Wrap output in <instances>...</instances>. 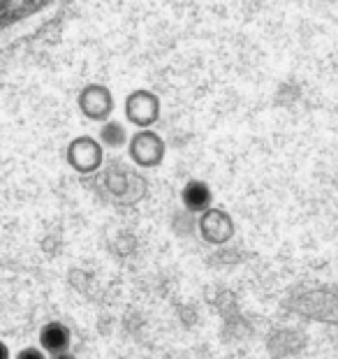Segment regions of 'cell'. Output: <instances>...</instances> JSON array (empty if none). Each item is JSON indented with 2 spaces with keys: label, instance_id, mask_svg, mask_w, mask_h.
Instances as JSON below:
<instances>
[{
  "label": "cell",
  "instance_id": "6da1fadb",
  "mask_svg": "<svg viewBox=\"0 0 338 359\" xmlns=\"http://www.w3.org/2000/svg\"><path fill=\"white\" fill-rule=\"evenodd\" d=\"M128 154L135 165L153 170V167H160V163L165 160V142L153 130H140L137 135L130 137Z\"/></svg>",
  "mask_w": 338,
  "mask_h": 359
},
{
  "label": "cell",
  "instance_id": "7a4b0ae2",
  "mask_svg": "<svg viewBox=\"0 0 338 359\" xmlns=\"http://www.w3.org/2000/svg\"><path fill=\"white\" fill-rule=\"evenodd\" d=\"M76 104H79V109L86 118L97 121V123H107L114 111V95L102 83H88L79 93Z\"/></svg>",
  "mask_w": 338,
  "mask_h": 359
},
{
  "label": "cell",
  "instance_id": "3957f363",
  "mask_svg": "<svg viewBox=\"0 0 338 359\" xmlns=\"http://www.w3.org/2000/svg\"><path fill=\"white\" fill-rule=\"evenodd\" d=\"M67 165L79 174H90L102 165V144L93 137H76L67 147Z\"/></svg>",
  "mask_w": 338,
  "mask_h": 359
},
{
  "label": "cell",
  "instance_id": "277c9868",
  "mask_svg": "<svg viewBox=\"0 0 338 359\" xmlns=\"http://www.w3.org/2000/svg\"><path fill=\"white\" fill-rule=\"evenodd\" d=\"M126 116L133 126L149 130L160 118V100L151 90H135L126 97Z\"/></svg>",
  "mask_w": 338,
  "mask_h": 359
},
{
  "label": "cell",
  "instance_id": "5b68a950",
  "mask_svg": "<svg viewBox=\"0 0 338 359\" xmlns=\"http://www.w3.org/2000/svg\"><path fill=\"white\" fill-rule=\"evenodd\" d=\"M199 232L209 243H225L234 236V223L227 211L209 209L199 216Z\"/></svg>",
  "mask_w": 338,
  "mask_h": 359
},
{
  "label": "cell",
  "instance_id": "8992f818",
  "mask_svg": "<svg viewBox=\"0 0 338 359\" xmlns=\"http://www.w3.org/2000/svg\"><path fill=\"white\" fill-rule=\"evenodd\" d=\"M40 348L47 353L49 357H56V355H63V353H70L72 348V332L70 327L60 320H51V323L42 325L40 330Z\"/></svg>",
  "mask_w": 338,
  "mask_h": 359
},
{
  "label": "cell",
  "instance_id": "52a82bcc",
  "mask_svg": "<svg viewBox=\"0 0 338 359\" xmlns=\"http://www.w3.org/2000/svg\"><path fill=\"white\" fill-rule=\"evenodd\" d=\"M181 204L186 206L190 213H206L213 206V190L202 179H190L181 190Z\"/></svg>",
  "mask_w": 338,
  "mask_h": 359
},
{
  "label": "cell",
  "instance_id": "ba28073f",
  "mask_svg": "<svg viewBox=\"0 0 338 359\" xmlns=\"http://www.w3.org/2000/svg\"><path fill=\"white\" fill-rule=\"evenodd\" d=\"M97 140H100V144H102V149L119 151V149H123V147H128L130 135H128V128L123 126L121 121L109 118V121H107V123L100 126Z\"/></svg>",
  "mask_w": 338,
  "mask_h": 359
},
{
  "label": "cell",
  "instance_id": "9c48e42d",
  "mask_svg": "<svg viewBox=\"0 0 338 359\" xmlns=\"http://www.w3.org/2000/svg\"><path fill=\"white\" fill-rule=\"evenodd\" d=\"M14 359H49V355L44 353L42 348L28 346V348H24V350H19V353L14 355Z\"/></svg>",
  "mask_w": 338,
  "mask_h": 359
},
{
  "label": "cell",
  "instance_id": "30bf717a",
  "mask_svg": "<svg viewBox=\"0 0 338 359\" xmlns=\"http://www.w3.org/2000/svg\"><path fill=\"white\" fill-rule=\"evenodd\" d=\"M0 359H14L12 353H10V348H7V343L5 341H0Z\"/></svg>",
  "mask_w": 338,
  "mask_h": 359
},
{
  "label": "cell",
  "instance_id": "8fae6325",
  "mask_svg": "<svg viewBox=\"0 0 338 359\" xmlns=\"http://www.w3.org/2000/svg\"><path fill=\"white\" fill-rule=\"evenodd\" d=\"M49 359H79V357L72 355V353H63V355H56V357H49Z\"/></svg>",
  "mask_w": 338,
  "mask_h": 359
}]
</instances>
